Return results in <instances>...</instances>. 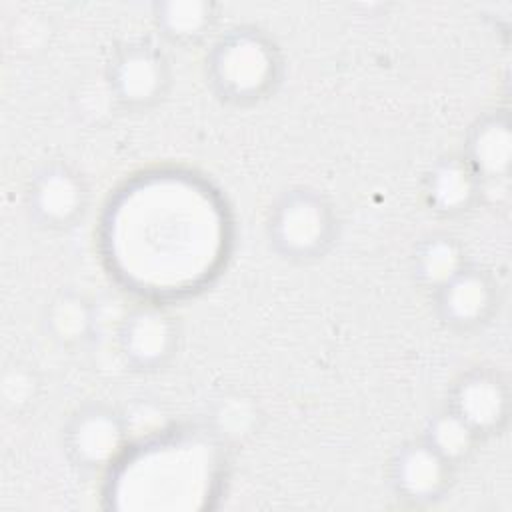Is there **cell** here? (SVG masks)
I'll return each mask as SVG.
<instances>
[{
	"instance_id": "30bf717a",
	"label": "cell",
	"mask_w": 512,
	"mask_h": 512,
	"mask_svg": "<svg viewBox=\"0 0 512 512\" xmlns=\"http://www.w3.org/2000/svg\"><path fill=\"white\" fill-rule=\"evenodd\" d=\"M464 160L482 184L508 182L512 170V128L508 114L492 110L478 116L464 140Z\"/></svg>"
},
{
	"instance_id": "7a4b0ae2",
	"label": "cell",
	"mask_w": 512,
	"mask_h": 512,
	"mask_svg": "<svg viewBox=\"0 0 512 512\" xmlns=\"http://www.w3.org/2000/svg\"><path fill=\"white\" fill-rule=\"evenodd\" d=\"M336 230L338 218L330 200L306 186L282 192L266 218L270 246L282 258L294 262L324 256L336 240Z\"/></svg>"
},
{
	"instance_id": "52a82bcc",
	"label": "cell",
	"mask_w": 512,
	"mask_h": 512,
	"mask_svg": "<svg viewBox=\"0 0 512 512\" xmlns=\"http://www.w3.org/2000/svg\"><path fill=\"white\" fill-rule=\"evenodd\" d=\"M118 346L134 370H158L170 362L178 348L176 318L156 304L138 306L120 324Z\"/></svg>"
},
{
	"instance_id": "8fae6325",
	"label": "cell",
	"mask_w": 512,
	"mask_h": 512,
	"mask_svg": "<svg viewBox=\"0 0 512 512\" xmlns=\"http://www.w3.org/2000/svg\"><path fill=\"white\" fill-rule=\"evenodd\" d=\"M424 200L440 216H460L480 202V180L462 154L432 164L424 178Z\"/></svg>"
},
{
	"instance_id": "e0dca14e",
	"label": "cell",
	"mask_w": 512,
	"mask_h": 512,
	"mask_svg": "<svg viewBox=\"0 0 512 512\" xmlns=\"http://www.w3.org/2000/svg\"><path fill=\"white\" fill-rule=\"evenodd\" d=\"M40 394V378L36 370L24 362H12L0 376V398L4 408L12 412L28 410Z\"/></svg>"
},
{
	"instance_id": "4fadbf2b",
	"label": "cell",
	"mask_w": 512,
	"mask_h": 512,
	"mask_svg": "<svg viewBox=\"0 0 512 512\" xmlns=\"http://www.w3.org/2000/svg\"><path fill=\"white\" fill-rule=\"evenodd\" d=\"M96 324L92 302L74 292L62 290L52 296L44 308V330L60 346H78L86 342Z\"/></svg>"
},
{
	"instance_id": "6da1fadb",
	"label": "cell",
	"mask_w": 512,
	"mask_h": 512,
	"mask_svg": "<svg viewBox=\"0 0 512 512\" xmlns=\"http://www.w3.org/2000/svg\"><path fill=\"white\" fill-rule=\"evenodd\" d=\"M282 52L256 26H234L214 40L206 54V80L214 94L236 106L270 96L282 78Z\"/></svg>"
},
{
	"instance_id": "8992f818",
	"label": "cell",
	"mask_w": 512,
	"mask_h": 512,
	"mask_svg": "<svg viewBox=\"0 0 512 512\" xmlns=\"http://www.w3.org/2000/svg\"><path fill=\"white\" fill-rule=\"evenodd\" d=\"M500 302L496 278L478 266L466 264L454 278L432 292V306L438 320L456 332L482 328Z\"/></svg>"
},
{
	"instance_id": "5bb4252c",
	"label": "cell",
	"mask_w": 512,
	"mask_h": 512,
	"mask_svg": "<svg viewBox=\"0 0 512 512\" xmlns=\"http://www.w3.org/2000/svg\"><path fill=\"white\" fill-rule=\"evenodd\" d=\"M468 264L464 246L452 234H430L418 242L412 258L416 280L430 292L438 290Z\"/></svg>"
},
{
	"instance_id": "9a60e30c",
	"label": "cell",
	"mask_w": 512,
	"mask_h": 512,
	"mask_svg": "<svg viewBox=\"0 0 512 512\" xmlns=\"http://www.w3.org/2000/svg\"><path fill=\"white\" fill-rule=\"evenodd\" d=\"M422 438L454 468L464 464L482 438L448 406L428 418Z\"/></svg>"
},
{
	"instance_id": "9c48e42d",
	"label": "cell",
	"mask_w": 512,
	"mask_h": 512,
	"mask_svg": "<svg viewBox=\"0 0 512 512\" xmlns=\"http://www.w3.org/2000/svg\"><path fill=\"white\" fill-rule=\"evenodd\" d=\"M454 470L456 468L420 436L394 452L390 462V484L400 500L410 504H430L446 494Z\"/></svg>"
},
{
	"instance_id": "2e32d148",
	"label": "cell",
	"mask_w": 512,
	"mask_h": 512,
	"mask_svg": "<svg viewBox=\"0 0 512 512\" xmlns=\"http://www.w3.org/2000/svg\"><path fill=\"white\" fill-rule=\"evenodd\" d=\"M258 406L244 394H228L220 398L212 412V436L220 442L240 440L256 428Z\"/></svg>"
},
{
	"instance_id": "7c38bea8",
	"label": "cell",
	"mask_w": 512,
	"mask_h": 512,
	"mask_svg": "<svg viewBox=\"0 0 512 512\" xmlns=\"http://www.w3.org/2000/svg\"><path fill=\"white\" fill-rule=\"evenodd\" d=\"M152 20L164 38L188 46L214 30L218 4L212 0H158L152 4Z\"/></svg>"
},
{
	"instance_id": "ba28073f",
	"label": "cell",
	"mask_w": 512,
	"mask_h": 512,
	"mask_svg": "<svg viewBox=\"0 0 512 512\" xmlns=\"http://www.w3.org/2000/svg\"><path fill=\"white\" fill-rule=\"evenodd\" d=\"M26 202L32 218L50 230L72 226L84 212L88 190L84 178L64 162L42 166L30 180Z\"/></svg>"
},
{
	"instance_id": "277c9868",
	"label": "cell",
	"mask_w": 512,
	"mask_h": 512,
	"mask_svg": "<svg viewBox=\"0 0 512 512\" xmlns=\"http://www.w3.org/2000/svg\"><path fill=\"white\" fill-rule=\"evenodd\" d=\"M172 70L168 58L150 42H128L118 48L106 68L112 100L132 112L156 106L168 92Z\"/></svg>"
},
{
	"instance_id": "3957f363",
	"label": "cell",
	"mask_w": 512,
	"mask_h": 512,
	"mask_svg": "<svg viewBox=\"0 0 512 512\" xmlns=\"http://www.w3.org/2000/svg\"><path fill=\"white\" fill-rule=\"evenodd\" d=\"M130 448L124 414L106 404L80 406L64 426V450L82 470H112Z\"/></svg>"
},
{
	"instance_id": "5b68a950",
	"label": "cell",
	"mask_w": 512,
	"mask_h": 512,
	"mask_svg": "<svg viewBox=\"0 0 512 512\" xmlns=\"http://www.w3.org/2000/svg\"><path fill=\"white\" fill-rule=\"evenodd\" d=\"M448 408L482 440L490 438L500 434L508 424L510 386L494 368H470L454 382L448 396Z\"/></svg>"
}]
</instances>
